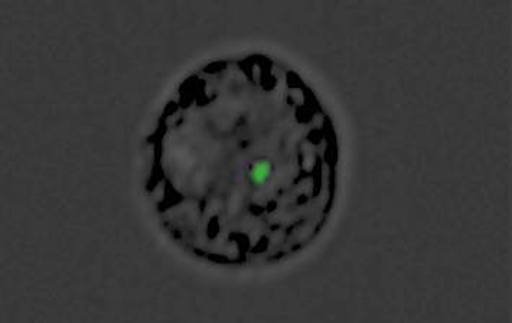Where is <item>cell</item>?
Returning a JSON list of instances; mask_svg holds the SVG:
<instances>
[{
	"mask_svg": "<svg viewBox=\"0 0 512 323\" xmlns=\"http://www.w3.org/2000/svg\"><path fill=\"white\" fill-rule=\"evenodd\" d=\"M205 94V161L213 171L202 185L204 210L215 233L230 234L227 257L259 256L292 211L325 223L334 202L338 143L334 125L311 91L292 84L288 93L257 94L246 68L214 71ZM208 165V163H204Z\"/></svg>",
	"mask_w": 512,
	"mask_h": 323,
	"instance_id": "1",
	"label": "cell"
}]
</instances>
